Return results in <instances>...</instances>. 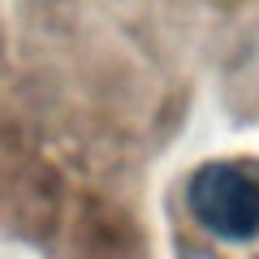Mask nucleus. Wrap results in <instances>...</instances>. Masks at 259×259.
<instances>
[{"instance_id":"f257e3e1","label":"nucleus","mask_w":259,"mask_h":259,"mask_svg":"<svg viewBox=\"0 0 259 259\" xmlns=\"http://www.w3.org/2000/svg\"><path fill=\"white\" fill-rule=\"evenodd\" d=\"M190 216L221 242H259V160H207L186 182Z\"/></svg>"}]
</instances>
